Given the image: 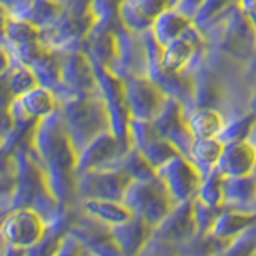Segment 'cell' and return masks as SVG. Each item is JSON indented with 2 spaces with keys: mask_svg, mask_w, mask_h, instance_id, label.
I'll return each instance as SVG.
<instances>
[{
  "mask_svg": "<svg viewBox=\"0 0 256 256\" xmlns=\"http://www.w3.org/2000/svg\"><path fill=\"white\" fill-rule=\"evenodd\" d=\"M256 254V222L213 256H254Z\"/></svg>",
  "mask_w": 256,
  "mask_h": 256,
  "instance_id": "cell-14",
  "label": "cell"
},
{
  "mask_svg": "<svg viewBox=\"0 0 256 256\" xmlns=\"http://www.w3.org/2000/svg\"><path fill=\"white\" fill-rule=\"evenodd\" d=\"M76 180V194L80 200H124L125 192L132 184V178L120 168L90 170L77 174Z\"/></svg>",
  "mask_w": 256,
  "mask_h": 256,
  "instance_id": "cell-3",
  "label": "cell"
},
{
  "mask_svg": "<svg viewBox=\"0 0 256 256\" xmlns=\"http://www.w3.org/2000/svg\"><path fill=\"white\" fill-rule=\"evenodd\" d=\"M190 54V46L181 38H176L170 42L165 48L164 53V69L168 72H176L182 68V64L188 61Z\"/></svg>",
  "mask_w": 256,
  "mask_h": 256,
  "instance_id": "cell-16",
  "label": "cell"
},
{
  "mask_svg": "<svg viewBox=\"0 0 256 256\" xmlns=\"http://www.w3.org/2000/svg\"><path fill=\"white\" fill-rule=\"evenodd\" d=\"M254 222H256V213L224 208L210 232H213L216 237H220L222 240H232L250 226H253Z\"/></svg>",
  "mask_w": 256,
  "mask_h": 256,
  "instance_id": "cell-9",
  "label": "cell"
},
{
  "mask_svg": "<svg viewBox=\"0 0 256 256\" xmlns=\"http://www.w3.org/2000/svg\"><path fill=\"white\" fill-rule=\"evenodd\" d=\"M197 197L204 200L205 204L212 206L222 208L224 204V174H221L218 170H212L206 174H204L202 184H200Z\"/></svg>",
  "mask_w": 256,
  "mask_h": 256,
  "instance_id": "cell-13",
  "label": "cell"
},
{
  "mask_svg": "<svg viewBox=\"0 0 256 256\" xmlns=\"http://www.w3.org/2000/svg\"><path fill=\"white\" fill-rule=\"evenodd\" d=\"M222 210H224V208L212 206V205L205 204L204 200H200L198 197L192 198V212H194L197 234H205V232H210Z\"/></svg>",
  "mask_w": 256,
  "mask_h": 256,
  "instance_id": "cell-15",
  "label": "cell"
},
{
  "mask_svg": "<svg viewBox=\"0 0 256 256\" xmlns=\"http://www.w3.org/2000/svg\"><path fill=\"white\" fill-rule=\"evenodd\" d=\"M90 256H94V254H92V253H90Z\"/></svg>",
  "mask_w": 256,
  "mask_h": 256,
  "instance_id": "cell-19",
  "label": "cell"
},
{
  "mask_svg": "<svg viewBox=\"0 0 256 256\" xmlns=\"http://www.w3.org/2000/svg\"><path fill=\"white\" fill-rule=\"evenodd\" d=\"M197 234V226L192 212V200L178 204L168 216L154 228L152 238L154 242L176 248L188 242Z\"/></svg>",
  "mask_w": 256,
  "mask_h": 256,
  "instance_id": "cell-5",
  "label": "cell"
},
{
  "mask_svg": "<svg viewBox=\"0 0 256 256\" xmlns=\"http://www.w3.org/2000/svg\"><path fill=\"white\" fill-rule=\"evenodd\" d=\"M122 202L130 208L133 214L141 216L152 228L164 221L168 213L178 205L157 176L144 181H132Z\"/></svg>",
  "mask_w": 256,
  "mask_h": 256,
  "instance_id": "cell-1",
  "label": "cell"
},
{
  "mask_svg": "<svg viewBox=\"0 0 256 256\" xmlns=\"http://www.w3.org/2000/svg\"><path fill=\"white\" fill-rule=\"evenodd\" d=\"M56 256H90V252H88V248L76 236H72L69 232L64 237L62 245L60 248V252L56 253Z\"/></svg>",
  "mask_w": 256,
  "mask_h": 256,
  "instance_id": "cell-17",
  "label": "cell"
},
{
  "mask_svg": "<svg viewBox=\"0 0 256 256\" xmlns=\"http://www.w3.org/2000/svg\"><path fill=\"white\" fill-rule=\"evenodd\" d=\"M230 240H222L216 237L213 232L196 234L190 240L174 248L176 256H213L221 252Z\"/></svg>",
  "mask_w": 256,
  "mask_h": 256,
  "instance_id": "cell-12",
  "label": "cell"
},
{
  "mask_svg": "<svg viewBox=\"0 0 256 256\" xmlns=\"http://www.w3.org/2000/svg\"><path fill=\"white\" fill-rule=\"evenodd\" d=\"M216 170L229 178L250 176L256 173V148L246 141H232L224 146Z\"/></svg>",
  "mask_w": 256,
  "mask_h": 256,
  "instance_id": "cell-6",
  "label": "cell"
},
{
  "mask_svg": "<svg viewBox=\"0 0 256 256\" xmlns=\"http://www.w3.org/2000/svg\"><path fill=\"white\" fill-rule=\"evenodd\" d=\"M224 144L218 138H208V140H194L190 144L189 158L194 162L202 174H206L218 165L220 158L222 156Z\"/></svg>",
  "mask_w": 256,
  "mask_h": 256,
  "instance_id": "cell-10",
  "label": "cell"
},
{
  "mask_svg": "<svg viewBox=\"0 0 256 256\" xmlns=\"http://www.w3.org/2000/svg\"><path fill=\"white\" fill-rule=\"evenodd\" d=\"M46 229L48 222L38 212L28 206L13 208L4 220V244L20 250H28L45 236Z\"/></svg>",
  "mask_w": 256,
  "mask_h": 256,
  "instance_id": "cell-4",
  "label": "cell"
},
{
  "mask_svg": "<svg viewBox=\"0 0 256 256\" xmlns=\"http://www.w3.org/2000/svg\"><path fill=\"white\" fill-rule=\"evenodd\" d=\"M82 210L92 218L114 228L130 220L133 213L122 200H102V198H86L82 200Z\"/></svg>",
  "mask_w": 256,
  "mask_h": 256,
  "instance_id": "cell-8",
  "label": "cell"
},
{
  "mask_svg": "<svg viewBox=\"0 0 256 256\" xmlns=\"http://www.w3.org/2000/svg\"><path fill=\"white\" fill-rule=\"evenodd\" d=\"M157 178L164 182L174 202L182 204L197 197L204 174L190 158L178 154L157 168Z\"/></svg>",
  "mask_w": 256,
  "mask_h": 256,
  "instance_id": "cell-2",
  "label": "cell"
},
{
  "mask_svg": "<svg viewBox=\"0 0 256 256\" xmlns=\"http://www.w3.org/2000/svg\"><path fill=\"white\" fill-rule=\"evenodd\" d=\"M152 232H154V228L146 220L136 214H133L125 222L110 228L112 237L125 256H140L152 238Z\"/></svg>",
  "mask_w": 256,
  "mask_h": 256,
  "instance_id": "cell-7",
  "label": "cell"
},
{
  "mask_svg": "<svg viewBox=\"0 0 256 256\" xmlns=\"http://www.w3.org/2000/svg\"><path fill=\"white\" fill-rule=\"evenodd\" d=\"M4 256H26V250H20V248L4 244Z\"/></svg>",
  "mask_w": 256,
  "mask_h": 256,
  "instance_id": "cell-18",
  "label": "cell"
},
{
  "mask_svg": "<svg viewBox=\"0 0 256 256\" xmlns=\"http://www.w3.org/2000/svg\"><path fill=\"white\" fill-rule=\"evenodd\" d=\"M222 117L216 110L202 109L192 114L188 128L189 133L194 140H208V138H218L222 132Z\"/></svg>",
  "mask_w": 256,
  "mask_h": 256,
  "instance_id": "cell-11",
  "label": "cell"
}]
</instances>
